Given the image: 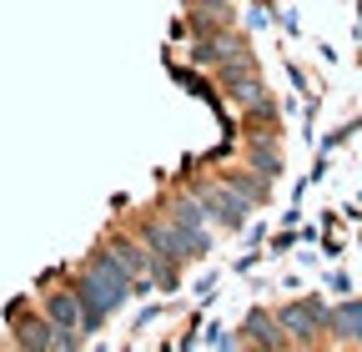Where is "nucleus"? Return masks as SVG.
I'll return each instance as SVG.
<instances>
[{"label":"nucleus","instance_id":"nucleus-9","mask_svg":"<svg viewBox=\"0 0 362 352\" xmlns=\"http://www.w3.org/2000/svg\"><path fill=\"white\" fill-rule=\"evenodd\" d=\"M111 257H116V267H121L126 277H136V272H141V252H136L131 242H116V247H111Z\"/></svg>","mask_w":362,"mask_h":352},{"label":"nucleus","instance_id":"nucleus-7","mask_svg":"<svg viewBox=\"0 0 362 352\" xmlns=\"http://www.w3.org/2000/svg\"><path fill=\"white\" fill-rule=\"evenodd\" d=\"M332 322H337L347 337H357V342H362V302H342L337 312H332Z\"/></svg>","mask_w":362,"mask_h":352},{"label":"nucleus","instance_id":"nucleus-1","mask_svg":"<svg viewBox=\"0 0 362 352\" xmlns=\"http://www.w3.org/2000/svg\"><path fill=\"white\" fill-rule=\"evenodd\" d=\"M126 292H131V277L116 267L111 252L90 262V272L76 282V297H81V307H86V332L96 327V322H106V312H116V307L126 302Z\"/></svg>","mask_w":362,"mask_h":352},{"label":"nucleus","instance_id":"nucleus-4","mask_svg":"<svg viewBox=\"0 0 362 352\" xmlns=\"http://www.w3.org/2000/svg\"><path fill=\"white\" fill-rule=\"evenodd\" d=\"M171 222L192 237V247H197V252H206V247H211V232H206V206H202V196H197V201H181V206L171 211Z\"/></svg>","mask_w":362,"mask_h":352},{"label":"nucleus","instance_id":"nucleus-5","mask_svg":"<svg viewBox=\"0 0 362 352\" xmlns=\"http://www.w3.org/2000/svg\"><path fill=\"white\" fill-rule=\"evenodd\" d=\"M45 317H51L56 327L66 332H86V307L76 292H51V302H45Z\"/></svg>","mask_w":362,"mask_h":352},{"label":"nucleus","instance_id":"nucleus-8","mask_svg":"<svg viewBox=\"0 0 362 352\" xmlns=\"http://www.w3.org/2000/svg\"><path fill=\"white\" fill-rule=\"evenodd\" d=\"M247 327H252V337H257V342H267V347H282V332H277L282 322H277V317H262V312H257Z\"/></svg>","mask_w":362,"mask_h":352},{"label":"nucleus","instance_id":"nucleus-3","mask_svg":"<svg viewBox=\"0 0 362 352\" xmlns=\"http://www.w3.org/2000/svg\"><path fill=\"white\" fill-rule=\"evenodd\" d=\"M21 347H51V352H71V347H81V337H76V332H66V327H56L51 317H45V322H25V327H21Z\"/></svg>","mask_w":362,"mask_h":352},{"label":"nucleus","instance_id":"nucleus-2","mask_svg":"<svg viewBox=\"0 0 362 352\" xmlns=\"http://www.w3.org/2000/svg\"><path fill=\"white\" fill-rule=\"evenodd\" d=\"M202 206H206V216L216 227H226V232H237L242 222H247V196L237 192V187H216V192H202Z\"/></svg>","mask_w":362,"mask_h":352},{"label":"nucleus","instance_id":"nucleus-6","mask_svg":"<svg viewBox=\"0 0 362 352\" xmlns=\"http://www.w3.org/2000/svg\"><path fill=\"white\" fill-rule=\"evenodd\" d=\"M277 322H282L292 337H307L317 322H332V312H327L322 302H312V307H282V312H277Z\"/></svg>","mask_w":362,"mask_h":352}]
</instances>
